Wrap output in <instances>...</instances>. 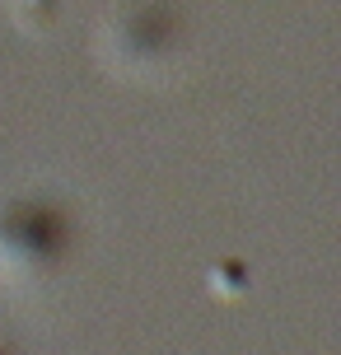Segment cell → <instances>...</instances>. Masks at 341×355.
Wrapping results in <instances>:
<instances>
[{
    "label": "cell",
    "mask_w": 341,
    "mask_h": 355,
    "mask_svg": "<svg viewBox=\"0 0 341 355\" xmlns=\"http://www.w3.org/2000/svg\"><path fill=\"white\" fill-rule=\"evenodd\" d=\"M0 355H15V346H5V341H0Z\"/></svg>",
    "instance_id": "cell-1"
}]
</instances>
